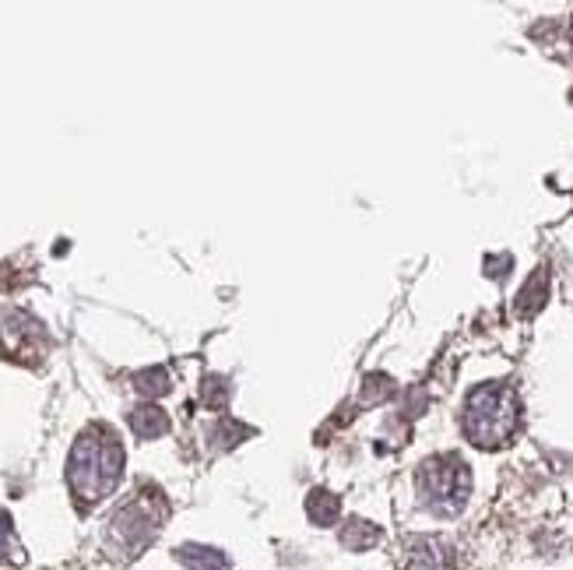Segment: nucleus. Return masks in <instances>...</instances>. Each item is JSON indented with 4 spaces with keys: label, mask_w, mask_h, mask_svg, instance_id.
Returning <instances> with one entry per match:
<instances>
[{
    "label": "nucleus",
    "mask_w": 573,
    "mask_h": 570,
    "mask_svg": "<svg viewBox=\"0 0 573 570\" xmlns=\"http://www.w3.org/2000/svg\"><path fill=\"white\" fill-rule=\"evenodd\" d=\"M120 476H124V447L116 434L110 426H89L67 458V487H71L75 504L89 511L116 490Z\"/></svg>",
    "instance_id": "nucleus-1"
},
{
    "label": "nucleus",
    "mask_w": 573,
    "mask_h": 570,
    "mask_svg": "<svg viewBox=\"0 0 573 570\" xmlns=\"http://www.w3.org/2000/svg\"><path fill=\"white\" fill-rule=\"evenodd\" d=\"M520 426V402L510 384H479L464 402L461 429L482 451L503 447Z\"/></svg>",
    "instance_id": "nucleus-2"
},
{
    "label": "nucleus",
    "mask_w": 573,
    "mask_h": 570,
    "mask_svg": "<svg viewBox=\"0 0 573 570\" xmlns=\"http://www.w3.org/2000/svg\"><path fill=\"white\" fill-rule=\"evenodd\" d=\"M415 482H419L423 504L437 514H458L468 504V493H472V472L458 455H437L423 461Z\"/></svg>",
    "instance_id": "nucleus-3"
},
{
    "label": "nucleus",
    "mask_w": 573,
    "mask_h": 570,
    "mask_svg": "<svg viewBox=\"0 0 573 570\" xmlns=\"http://www.w3.org/2000/svg\"><path fill=\"white\" fill-rule=\"evenodd\" d=\"M166 514H169V507H166L162 493L145 490L142 496H134L131 504L116 511L113 525H110V543L124 552V557H134V552H142L155 535H159Z\"/></svg>",
    "instance_id": "nucleus-4"
},
{
    "label": "nucleus",
    "mask_w": 573,
    "mask_h": 570,
    "mask_svg": "<svg viewBox=\"0 0 573 570\" xmlns=\"http://www.w3.org/2000/svg\"><path fill=\"white\" fill-rule=\"evenodd\" d=\"M46 353H49V335L32 314L11 310V314L0 321V356L4 359L22 362V367H40Z\"/></svg>",
    "instance_id": "nucleus-5"
},
{
    "label": "nucleus",
    "mask_w": 573,
    "mask_h": 570,
    "mask_svg": "<svg viewBox=\"0 0 573 570\" xmlns=\"http://www.w3.org/2000/svg\"><path fill=\"white\" fill-rule=\"evenodd\" d=\"M405 570H458V552L440 535H423L408 543Z\"/></svg>",
    "instance_id": "nucleus-6"
},
{
    "label": "nucleus",
    "mask_w": 573,
    "mask_h": 570,
    "mask_svg": "<svg viewBox=\"0 0 573 570\" xmlns=\"http://www.w3.org/2000/svg\"><path fill=\"white\" fill-rule=\"evenodd\" d=\"M546 300H549V271L538 268L528 279V286L517 292V317H535L546 306Z\"/></svg>",
    "instance_id": "nucleus-7"
},
{
    "label": "nucleus",
    "mask_w": 573,
    "mask_h": 570,
    "mask_svg": "<svg viewBox=\"0 0 573 570\" xmlns=\"http://www.w3.org/2000/svg\"><path fill=\"white\" fill-rule=\"evenodd\" d=\"M131 429L142 440H151V437H162L166 429H169V416L159 409V405H142V409H134L131 416H127Z\"/></svg>",
    "instance_id": "nucleus-8"
},
{
    "label": "nucleus",
    "mask_w": 573,
    "mask_h": 570,
    "mask_svg": "<svg viewBox=\"0 0 573 570\" xmlns=\"http://www.w3.org/2000/svg\"><path fill=\"white\" fill-rule=\"evenodd\" d=\"M338 514H341V504H338V496L335 493H327V490H314L306 496V517L314 525H335L338 522Z\"/></svg>",
    "instance_id": "nucleus-9"
},
{
    "label": "nucleus",
    "mask_w": 573,
    "mask_h": 570,
    "mask_svg": "<svg viewBox=\"0 0 573 570\" xmlns=\"http://www.w3.org/2000/svg\"><path fill=\"white\" fill-rule=\"evenodd\" d=\"M177 557L190 570H225V557L218 549H207V546H183V549H177Z\"/></svg>",
    "instance_id": "nucleus-10"
},
{
    "label": "nucleus",
    "mask_w": 573,
    "mask_h": 570,
    "mask_svg": "<svg viewBox=\"0 0 573 570\" xmlns=\"http://www.w3.org/2000/svg\"><path fill=\"white\" fill-rule=\"evenodd\" d=\"M341 543L349 546V549H356V552L359 549H370V546L380 543V528L370 525V522H356V517H352V522L341 528Z\"/></svg>",
    "instance_id": "nucleus-11"
},
{
    "label": "nucleus",
    "mask_w": 573,
    "mask_h": 570,
    "mask_svg": "<svg viewBox=\"0 0 573 570\" xmlns=\"http://www.w3.org/2000/svg\"><path fill=\"white\" fill-rule=\"evenodd\" d=\"M0 563H22V546L14 543L11 517L0 511Z\"/></svg>",
    "instance_id": "nucleus-12"
},
{
    "label": "nucleus",
    "mask_w": 573,
    "mask_h": 570,
    "mask_svg": "<svg viewBox=\"0 0 573 570\" xmlns=\"http://www.w3.org/2000/svg\"><path fill=\"white\" fill-rule=\"evenodd\" d=\"M134 388L142 394H166L169 391V373L162 367L145 370V373H134Z\"/></svg>",
    "instance_id": "nucleus-13"
},
{
    "label": "nucleus",
    "mask_w": 573,
    "mask_h": 570,
    "mask_svg": "<svg viewBox=\"0 0 573 570\" xmlns=\"http://www.w3.org/2000/svg\"><path fill=\"white\" fill-rule=\"evenodd\" d=\"M510 265H514V257L510 254H503V257H490V261H485V275H490V279H503V275H510Z\"/></svg>",
    "instance_id": "nucleus-14"
}]
</instances>
